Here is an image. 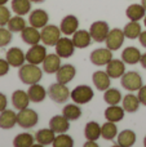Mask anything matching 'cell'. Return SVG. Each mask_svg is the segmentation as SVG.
<instances>
[{"label": "cell", "mask_w": 146, "mask_h": 147, "mask_svg": "<svg viewBox=\"0 0 146 147\" xmlns=\"http://www.w3.org/2000/svg\"><path fill=\"white\" fill-rule=\"evenodd\" d=\"M18 78L22 81L23 84H36L41 80L43 78V71L40 67H38V65L34 63H27V65H22L18 70Z\"/></svg>", "instance_id": "6da1fadb"}, {"label": "cell", "mask_w": 146, "mask_h": 147, "mask_svg": "<svg viewBox=\"0 0 146 147\" xmlns=\"http://www.w3.org/2000/svg\"><path fill=\"white\" fill-rule=\"evenodd\" d=\"M38 121H39L38 112L28 109V107L20 110V112L17 114V124L23 129H30V128L35 127L38 124Z\"/></svg>", "instance_id": "7a4b0ae2"}, {"label": "cell", "mask_w": 146, "mask_h": 147, "mask_svg": "<svg viewBox=\"0 0 146 147\" xmlns=\"http://www.w3.org/2000/svg\"><path fill=\"white\" fill-rule=\"evenodd\" d=\"M48 96L52 101H54L56 103H64L69 99L70 97V90L66 86V84L61 83H54L51 84L48 88Z\"/></svg>", "instance_id": "3957f363"}, {"label": "cell", "mask_w": 146, "mask_h": 147, "mask_svg": "<svg viewBox=\"0 0 146 147\" xmlns=\"http://www.w3.org/2000/svg\"><path fill=\"white\" fill-rule=\"evenodd\" d=\"M71 99L78 105H85L88 102H91L95 97L93 89L89 85H78L75 89H72V92L70 93Z\"/></svg>", "instance_id": "277c9868"}, {"label": "cell", "mask_w": 146, "mask_h": 147, "mask_svg": "<svg viewBox=\"0 0 146 147\" xmlns=\"http://www.w3.org/2000/svg\"><path fill=\"white\" fill-rule=\"evenodd\" d=\"M41 41L44 45L53 47L61 39V28L54 25H47L41 28Z\"/></svg>", "instance_id": "5b68a950"}, {"label": "cell", "mask_w": 146, "mask_h": 147, "mask_svg": "<svg viewBox=\"0 0 146 147\" xmlns=\"http://www.w3.org/2000/svg\"><path fill=\"white\" fill-rule=\"evenodd\" d=\"M122 86L129 92L139 90L142 86V78L139 72L136 71H128L124 72V75L120 78Z\"/></svg>", "instance_id": "8992f818"}, {"label": "cell", "mask_w": 146, "mask_h": 147, "mask_svg": "<svg viewBox=\"0 0 146 147\" xmlns=\"http://www.w3.org/2000/svg\"><path fill=\"white\" fill-rule=\"evenodd\" d=\"M109 31H110V28H109L107 22H105V21H96L89 27L91 36L97 43H102L103 40H106Z\"/></svg>", "instance_id": "52a82bcc"}, {"label": "cell", "mask_w": 146, "mask_h": 147, "mask_svg": "<svg viewBox=\"0 0 146 147\" xmlns=\"http://www.w3.org/2000/svg\"><path fill=\"white\" fill-rule=\"evenodd\" d=\"M124 31L120 28H114L110 30L107 34V38H106V48H109L110 51H118L119 48H122L124 43Z\"/></svg>", "instance_id": "ba28073f"}, {"label": "cell", "mask_w": 146, "mask_h": 147, "mask_svg": "<svg viewBox=\"0 0 146 147\" xmlns=\"http://www.w3.org/2000/svg\"><path fill=\"white\" fill-rule=\"evenodd\" d=\"M47 57V49L44 45L40 44H35L32 45L26 53V61L28 63H34V65H40L43 63L44 58Z\"/></svg>", "instance_id": "9c48e42d"}, {"label": "cell", "mask_w": 146, "mask_h": 147, "mask_svg": "<svg viewBox=\"0 0 146 147\" xmlns=\"http://www.w3.org/2000/svg\"><path fill=\"white\" fill-rule=\"evenodd\" d=\"M113 59V51L109 48H98L91 53V62L96 66H105Z\"/></svg>", "instance_id": "30bf717a"}, {"label": "cell", "mask_w": 146, "mask_h": 147, "mask_svg": "<svg viewBox=\"0 0 146 147\" xmlns=\"http://www.w3.org/2000/svg\"><path fill=\"white\" fill-rule=\"evenodd\" d=\"M54 47H56V53L61 58H70L75 52L74 41L69 38H61Z\"/></svg>", "instance_id": "8fae6325"}, {"label": "cell", "mask_w": 146, "mask_h": 147, "mask_svg": "<svg viewBox=\"0 0 146 147\" xmlns=\"http://www.w3.org/2000/svg\"><path fill=\"white\" fill-rule=\"evenodd\" d=\"M5 59L9 62V65L12 67H21L26 61V54L23 53L21 48L14 47V48H10L7 52Z\"/></svg>", "instance_id": "7c38bea8"}, {"label": "cell", "mask_w": 146, "mask_h": 147, "mask_svg": "<svg viewBox=\"0 0 146 147\" xmlns=\"http://www.w3.org/2000/svg\"><path fill=\"white\" fill-rule=\"evenodd\" d=\"M76 75V69H75L72 65H62L58 69V71L56 72V79L58 83L61 84H69L72 79Z\"/></svg>", "instance_id": "4fadbf2b"}, {"label": "cell", "mask_w": 146, "mask_h": 147, "mask_svg": "<svg viewBox=\"0 0 146 147\" xmlns=\"http://www.w3.org/2000/svg\"><path fill=\"white\" fill-rule=\"evenodd\" d=\"M106 72L111 79L122 78L126 72V62L123 59H111L106 65Z\"/></svg>", "instance_id": "5bb4252c"}, {"label": "cell", "mask_w": 146, "mask_h": 147, "mask_svg": "<svg viewBox=\"0 0 146 147\" xmlns=\"http://www.w3.org/2000/svg\"><path fill=\"white\" fill-rule=\"evenodd\" d=\"M49 21V16L45 10L43 9H35L31 12L30 17H28V22H30L31 26L36 28H43L44 26L48 25Z\"/></svg>", "instance_id": "9a60e30c"}, {"label": "cell", "mask_w": 146, "mask_h": 147, "mask_svg": "<svg viewBox=\"0 0 146 147\" xmlns=\"http://www.w3.org/2000/svg\"><path fill=\"white\" fill-rule=\"evenodd\" d=\"M21 38L28 45H35V44H39L41 40V34L38 31V28L34 27V26L30 25V27L26 26L22 31H21Z\"/></svg>", "instance_id": "2e32d148"}, {"label": "cell", "mask_w": 146, "mask_h": 147, "mask_svg": "<svg viewBox=\"0 0 146 147\" xmlns=\"http://www.w3.org/2000/svg\"><path fill=\"white\" fill-rule=\"evenodd\" d=\"M70 120H67L64 115H56L49 120V128L54 133H66L70 128Z\"/></svg>", "instance_id": "e0dca14e"}, {"label": "cell", "mask_w": 146, "mask_h": 147, "mask_svg": "<svg viewBox=\"0 0 146 147\" xmlns=\"http://www.w3.org/2000/svg\"><path fill=\"white\" fill-rule=\"evenodd\" d=\"M61 67V57L58 54H47V57L43 61V70L47 74H56Z\"/></svg>", "instance_id": "ac0fdd59"}, {"label": "cell", "mask_w": 146, "mask_h": 147, "mask_svg": "<svg viewBox=\"0 0 146 147\" xmlns=\"http://www.w3.org/2000/svg\"><path fill=\"white\" fill-rule=\"evenodd\" d=\"M92 81L98 90L103 92L110 88L111 78L109 76V74L106 71H96V72H93V75H92Z\"/></svg>", "instance_id": "d6986e66"}, {"label": "cell", "mask_w": 146, "mask_h": 147, "mask_svg": "<svg viewBox=\"0 0 146 147\" xmlns=\"http://www.w3.org/2000/svg\"><path fill=\"white\" fill-rule=\"evenodd\" d=\"M78 27H79V21L72 14H69L62 18L61 26H59L61 32L65 34V35H72V34L78 30Z\"/></svg>", "instance_id": "ffe728a7"}, {"label": "cell", "mask_w": 146, "mask_h": 147, "mask_svg": "<svg viewBox=\"0 0 146 147\" xmlns=\"http://www.w3.org/2000/svg\"><path fill=\"white\" fill-rule=\"evenodd\" d=\"M72 41H74L75 48H87L89 47L91 41H92V36H91L89 31L85 30H76L72 34Z\"/></svg>", "instance_id": "44dd1931"}, {"label": "cell", "mask_w": 146, "mask_h": 147, "mask_svg": "<svg viewBox=\"0 0 146 147\" xmlns=\"http://www.w3.org/2000/svg\"><path fill=\"white\" fill-rule=\"evenodd\" d=\"M17 124V114L13 110H7L0 112V128L1 129H12Z\"/></svg>", "instance_id": "7402d4cb"}, {"label": "cell", "mask_w": 146, "mask_h": 147, "mask_svg": "<svg viewBox=\"0 0 146 147\" xmlns=\"http://www.w3.org/2000/svg\"><path fill=\"white\" fill-rule=\"evenodd\" d=\"M12 103H13V106H14L16 110L26 109V107L28 106V103H30V97H28L27 92L21 90V89L13 92V94H12Z\"/></svg>", "instance_id": "603a6c76"}, {"label": "cell", "mask_w": 146, "mask_h": 147, "mask_svg": "<svg viewBox=\"0 0 146 147\" xmlns=\"http://www.w3.org/2000/svg\"><path fill=\"white\" fill-rule=\"evenodd\" d=\"M27 94L30 97V101L31 102H35V103H39V102H43L47 97V90L43 85L40 84H31L30 88L27 90Z\"/></svg>", "instance_id": "cb8c5ba5"}, {"label": "cell", "mask_w": 146, "mask_h": 147, "mask_svg": "<svg viewBox=\"0 0 146 147\" xmlns=\"http://www.w3.org/2000/svg\"><path fill=\"white\" fill-rule=\"evenodd\" d=\"M141 52L136 47H128L122 52V59L126 62L127 65H136L141 59Z\"/></svg>", "instance_id": "d4e9b609"}, {"label": "cell", "mask_w": 146, "mask_h": 147, "mask_svg": "<svg viewBox=\"0 0 146 147\" xmlns=\"http://www.w3.org/2000/svg\"><path fill=\"white\" fill-rule=\"evenodd\" d=\"M105 117L107 121H113V123L120 121L124 117V109L119 107L118 105H110L105 110Z\"/></svg>", "instance_id": "484cf974"}, {"label": "cell", "mask_w": 146, "mask_h": 147, "mask_svg": "<svg viewBox=\"0 0 146 147\" xmlns=\"http://www.w3.org/2000/svg\"><path fill=\"white\" fill-rule=\"evenodd\" d=\"M54 138H56V136H54V132L51 128L49 129H40L35 134V141H38V143L40 146L53 145Z\"/></svg>", "instance_id": "4316f807"}, {"label": "cell", "mask_w": 146, "mask_h": 147, "mask_svg": "<svg viewBox=\"0 0 146 147\" xmlns=\"http://www.w3.org/2000/svg\"><path fill=\"white\" fill-rule=\"evenodd\" d=\"M84 136L88 141H97L101 137V125L96 121H89L85 125Z\"/></svg>", "instance_id": "83f0119b"}, {"label": "cell", "mask_w": 146, "mask_h": 147, "mask_svg": "<svg viewBox=\"0 0 146 147\" xmlns=\"http://www.w3.org/2000/svg\"><path fill=\"white\" fill-rule=\"evenodd\" d=\"M136 143V134L133 130L126 129L118 134V145L122 147H131Z\"/></svg>", "instance_id": "f1b7e54d"}, {"label": "cell", "mask_w": 146, "mask_h": 147, "mask_svg": "<svg viewBox=\"0 0 146 147\" xmlns=\"http://www.w3.org/2000/svg\"><path fill=\"white\" fill-rule=\"evenodd\" d=\"M145 12L146 10L142 7V4H132L127 8L126 14L131 21H137L139 22L140 20H142L145 17Z\"/></svg>", "instance_id": "f546056e"}, {"label": "cell", "mask_w": 146, "mask_h": 147, "mask_svg": "<svg viewBox=\"0 0 146 147\" xmlns=\"http://www.w3.org/2000/svg\"><path fill=\"white\" fill-rule=\"evenodd\" d=\"M140 99L139 97H136L135 94H127L123 98V109L127 112H136L140 107Z\"/></svg>", "instance_id": "4dcf8cb0"}, {"label": "cell", "mask_w": 146, "mask_h": 147, "mask_svg": "<svg viewBox=\"0 0 146 147\" xmlns=\"http://www.w3.org/2000/svg\"><path fill=\"white\" fill-rule=\"evenodd\" d=\"M62 115H64L65 117H66L67 120H70V121H75V120H78L80 116H82V110H80V107L76 105H66V106L64 107V110H62Z\"/></svg>", "instance_id": "1f68e13d"}, {"label": "cell", "mask_w": 146, "mask_h": 147, "mask_svg": "<svg viewBox=\"0 0 146 147\" xmlns=\"http://www.w3.org/2000/svg\"><path fill=\"white\" fill-rule=\"evenodd\" d=\"M31 9L30 0H12V10L18 16H26Z\"/></svg>", "instance_id": "d6a6232c"}, {"label": "cell", "mask_w": 146, "mask_h": 147, "mask_svg": "<svg viewBox=\"0 0 146 147\" xmlns=\"http://www.w3.org/2000/svg\"><path fill=\"white\" fill-rule=\"evenodd\" d=\"M34 141H35V137L32 134H30V133H20L13 140V146L14 147H31V146H34Z\"/></svg>", "instance_id": "836d02e7"}, {"label": "cell", "mask_w": 146, "mask_h": 147, "mask_svg": "<svg viewBox=\"0 0 146 147\" xmlns=\"http://www.w3.org/2000/svg\"><path fill=\"white\" fill-rule=\"evenodd\" d=\"M101 136L107 141H113L118 136V128H116L115 123L107 121L103 125H101Z\"/></svg>", "instance_id": "e575fe53"}, {"label": "cell", "mask_w": 146, "mask_h": 147, "mask_svg": "<svg viewBox=\"0 0 146 147\" xmlns=\"http://www.w3.org/2000/svg\"><path fill=\"white\" fill-rule=\"evenodd\" d=\"M124 35H126V38L128 39H136L140 36V34L142 32L141 31V26H140V23L137 22V21H131V22H128L126 26H124Z\"/></svg>", "instance_id": "d590c367"}, {"label": "cell", "mask_w": 146, "mask_h": 147, "mask_svg": "<svg viewBox=\"0 0 146 147\" xmlns=\"http://www.w3.org/2000/svg\"><path fill=\"white\" fill-rule=\"evenodd\" d=\"M103 99H105V102L109 105H118L120 101H123V97H122L120 90H118V89H115V88H109L105 90Z\"/></svg>", "instance_id": "8d00e7d4"}, {"label": "cell", "mask_w": 146, "mask_h": 147, "mask_svg": "<svg viewBox=\"0 0 146 147\" xmlns=\"http://www.w3.org/2000/svg\"><path fill=\"white\" fill-rule=\"evenodd\" d=\"M7 26L12 32H21V31L26 27V21L22 18V16L17 14V16H14V17H10Z\"/></svg>", "instance_id": "74e56055"}, {"label": "cell", "mask_w": 146, "mask_h": 147, "mask_svg": "<svg viewBox=\"0 0 146 147\" xmlns=\"http://www.w3.org/2000/svg\"><path fill=\"white\" fill-rule=\"evenodd\" d=\"M74 146V140L69 134L59 133L53 141V147H72Z\"/></svg>", "instance_id": "f35d334b"}, {"label": "cell", "mask_w": 146, "mask_h": 147, "mask_svg": "<svg viewBox=\"0 0 146 147\" xmlns=\"http://www.w3.org/2000/svg\"><path fill=\"white\" fill-rule=\"evenodd\" d=\"M12 39H13V35L9 28L0 27V48L7 47L8 44L12 41Z\"/></svg>", "instance_id": "ab89813d"}, {"label": "cell", "mask_w": 146, "mask_h": 147, "mask_svg": "<svg viewBox=\"0 0 146 147\" xmlns=\"http://www.w3.org/2000/svg\"><path fill=\"white\" fill-rule=\"evenodd\" d=\"M9 20H10V10L4 5H0V27L7 26Z\"/></svg>", "instance_id": "60d3db41"}, {"label": "cell", "mask_w": 146, "mask_h": 147, "mask_svg": "<svg viewBox=\"0 0 146 147\" xmlns=\"http://www.w3.org/2000/svg\"><path fill=\"white\" fill-rule=\"evenodd\" d=\"M9 67H10V65L7 59L0 58V76L7 75V74L9 72Z\"/></svg>", "instance_id": "b9f144b4"}, {"label": "cell", "mask_w": 146, "mask_h": 147, "mask_svg": "<svg viewBox=\"0 0 146 147\" xmlns=\"http://www.w3.org/2000/svg\"><path fill=\"white\" fill-rule=\"evenodd\" d=\"M139 99L144 106H146V85H142L141 88L139 89Z\"/></svg>", "instance_id": "7bdbcfd3"}, {"label": "cell", "mask_w": 146, "mask_h": 147, "mask_svg": "<svg viewBox=\"0 0 146 147\" xmlns=\"http://www.w3.org/2000/svg\"><path fill=\"white\" fill-rule=\"evenodd\" d=\"M8 106V99H7V96L3 93H0V112L4 111Z\"/></svg>", "instance_id": "ee69618b"}, {"label": "cell", "mask_w": 146, "mask_h": 147, "mask_svg": "<svg viewBox=\"0 0 146 147\" xmlns=\"http://www.w3.org/2000/svg\"><path fill=\"white\" fill-rule=\"evenodd\" d=\"M139 39H140V43H141V45L144 47V48H146V31H144V32L140 34Z\"/></svg>", "instance_id": "f6af8a7d"}, {"label": "cell", "mask_w": 146, "mask_h": 147, "mask_svg": "<svg viewBox=\"0 0 146 147\" xmlns=\"http://www.w3.org/2000/svg\"><path fill=\"white\" fill-rule=\"evenodd\" d=\"M140 62H141V66L144 67V69H146V53H144L141 56V59H140Z\"/></svg>", "instance_id": "bcb514c9"}, {"label": "cell", "mask_w": 146, "mask_h": 147, "mask_svg": "<svg viewBox=\"0 0 146 147\" xmlns=\"http://www.w3.org/2000/svg\"><path fill=\"white\" fill-rule=\"evenodd\" d=\"M8 1H9V0H0V5H5Z\"/></svg>", "instance_id": "7dc6e473"}, {"label": "cell", "mask_w": 146, "mask_h": 147, "mask_svg": "<svg viewBox=\"0 0 146 147\" xmlns=\"http://www.w3.org/2000/svg\"><path fill=\"white\" fill-rule=\"evenodd\" d=\"M30 1L31 3H38L39 4V3H43V1H45V0H30Z\"/></svg>", "instance_id": "c3c4849f"}, {"label": "cell", "mask_w": 146, "mask_h": 147, "mask_svg": "<svg viewBox=\"0 0 146 147\" xmlns=\"http://www.w3.org/2000/svg\"><path fill=\"white\" fill-rule=\"evenodd\" d=\"M141 4H142V7H144L145 10H146V0H141Z\"/></svg>", "instance_id": "681fc988"}, {"label": "cell", "mask_w": 146, "mask_h": 147, "mask_svg": "<svg viewBox=\"0 0 146 147\" xmlns=\"http://www.w3.org/2000/svg\"><path fill=\"white\" fill-rule=\"evenodd\" d=\"M144 23H145V27H146V16L144 17Z\"/></svg>", "instance_id": "f907efd6"}, {"label": "cell", "mask_w": 146, "mask_h": 147, "mask_svg": "<svg viewBox=\"0 0 146 147\" xmlns=\"http://www.w3.org/2000/svg\"><path fill=\"white\" fill-rule=\"evenodd\" d=\"M144 146H145V147H146V137H145V138H144Z\"/></svg>", "instance_id": "816d5d0a"}]
</instances>
